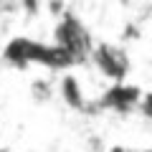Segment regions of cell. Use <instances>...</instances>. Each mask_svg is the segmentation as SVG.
Listing matches in <instances>:
<instances>
[{
	"mask_svg": "<svg viewBox=\"0 0 152 152\" xmlns=\"http://www.w3.org/2000/svg\"><path fill=\"white\" fill-rule=\"evenodd\" d=\"M127 152H129V150H127ZM132 152H150V150H132Z\"/></svg>",
	"mask_w": 152,
	"mask_h": 152,
	"instance_id": "5",
	"label": "cell"
},
{
	"mask_svg": "<svg viewBox=\"0 0 152 152\" xmlns=\"http://www.w3.org/2000/svg\"><path fill=\"white\" fill-rule=\"evenodd\" d=\"M96 64V69L102 71V76L112 79V81H124V76L129 74L132 69V61L127 56V51L122 46H114V43H99L91 48L89 53Z\"/></svg>",
	"mask_w": 152,
	"mask_h": 152,
	"instance_id": "2",
	"label": "cell"
},
{
	"mask_svg": "<svg viewBox=\"0 0 152 152\" xmlns=\"http://www.w3.org/2000/svg\"><path fill=\"white\" fill-rule=\"evenodd\" d=\"M33 99L36 102H46V99H51V84L48 81H33Z\"/></svg>",
	"mask_w": 152,
	"mask_h": 152,
	"instance_id": "4",
	"label": "cell"
},
{
	"mask_svg": "<svg viewBox=\"0 0 152 152\" xmlns=\"http://www.w3.org/2000/svg\"><path fill=\"white\" fill-rule=\"evenodd\" d=\"M61 99L66 102V107L71 109H86V99H84V91H81V84H79V79L71 74H66L64 79H61Z\"/></svg>",
	"mask_w": 152,
	"mask_h": 152,
	"instance_id": "3",
	"label": "cell"
},
{
	"mask_svg": "<svg viewBox=\"0 0 152 152\" xmlns=\"http://www.w3.org/2000/svg\"><path fill=\"white\" fill-rule=\"evenodd\" d=\"M56 48H61L71 61H81L91 53L94 43H91V36H89L86 28L74 15H66L56 26Z\"/></svg>",
	"mask_w": 152,
	"mask_h": 152,
	"instance_id": "1",
	"label": "cell"
}]
</instances>
